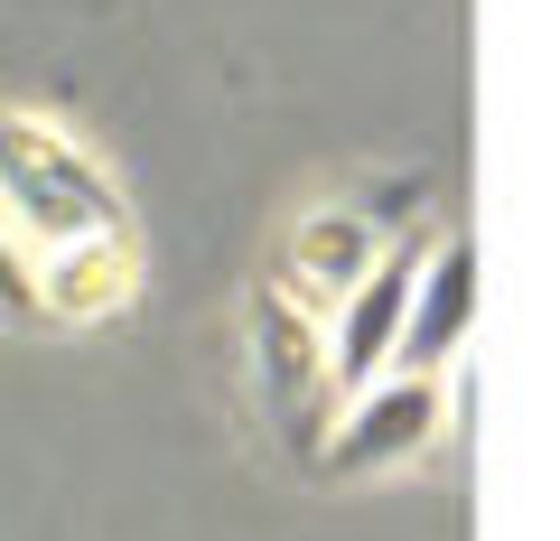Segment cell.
I'll use <instances>...</instances> for the list:
<instances>
[{"mask_svg":"<svg viewBox=\"0 0 560 541\" xmlns=\"http://www.w3.org/2000/svg\"><path fill=\"white\" fill-rule=\"evenodd\" d=\"M0 224L28 234L38 261H57V252H75V243L113 234L121 205H113V187H103V168L66 141L57 121H0Z\"/></svg>","mask_w":560,"mask_h":541,"instance_id":"6da1fadb","label":"cell"},{"mask_svg":"<svg viewBox=\"0 0 560 541\" xmlns=\"http://www.w3.org/2000/svg\"><path fill=\"white\" fill-rule=\"evenodd\" d=\"M448 430V374H383L337 411V430L318 439V477H401L430 458V439Z\"/></svg>","mask_w":560,"mask_h":541,"instance_id":"7a4b0ae2","label":"cell"},{"mask_svg":"<svg viewBox=\"0 0 560 541\" xmlns=\"http://www.w3.org/2000/svg\"><path fill=\"white\" fill-rule=\"evenodd\" d=\"M420 261H430V243L401 234L393 252H383L374 271H364V281L327 308V392H337V401H355L364 383H383V374L401 364V327H411Z\"/></svg>","mask_w":560,"mask_h":541,"instance_id":"3957f363","label":"cell"},{"mask_svg":"<svg viewBox=\"0 0 560 541\" xmlns=\"http://www.w3.org/2000/svg\"><path fill=\"white\" fill-rule=\"evenodd\" d=\"M393 243H401V234H393L383 215H364L355 197H337V205H308V215L290 224V243H280V271H271V290H290L300 308H318V318H327V308H337L346 290H355L364 271H374V261L393 252Z\"/></svg>","mask_w":560,"mask_h":541,"instance_id":"277c9868","label":"cell"},{"mask_svg":"<svg viewBox=\"0 0 560 541\" xmlns=\"http://www.w3.org/2000/svg\"><path fill=\"white\" fill-rule=\"evenodd\" d=\"M467 318H477V252L458 234L430 243L420 261V290H411V327H401V364L393 374H448L467 345Z\"/></svg>","mask_w":560,"mask_h":541,"instance_id":"5b68a950","label":"cell"},{"mask_svg":"<svg viewBox=\"0 0 560 541\" xmlns=\"http://www.w3.org/2000/svg\"><path fill=\"white\" fill-rule=\"evenodd\" d=\"M38 308H47V271H38V252L0 224V318H38Z\"/></svg>","mask_w":560,"mask_h":541,"instance_id":"8992f818","label":"cell"}]
</instances>
